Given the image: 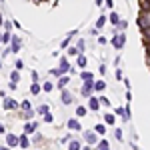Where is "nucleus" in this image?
Wrapping results in <instances>:
<instances>
[{
	"label": "nucleus",
	"instance_id": "obj_1",
	"mask_svg": "<svg viewBox=\"0 0 150 150\" xmlns=\"http://www.w3.org/2000/svg\"><path fill=\"white\" fill-rule=\"evenodd\" d=\"M124 42H126V36H124V32L120 34V32H116L114 38H112V46L116 48V50H120V48L124 46Z\"/></svg>",
	"mask_w": 150,
	"mask_h": 150
},
{
	"label": "nucleus",
	"instance_id": "obj_2",
	"mask_svg": "<svg viewBox=\"0 0 150 150\" xmlns=\"http://www.w3.org/2000/svg\"><path fill=\"white\" fill-rule=\"evenodd\" d=\"M94 92V80H84V86H82V96L90 98Z\"/></svg>",
	"mask_w": 150,
	"mask_h": 150
},
{
	"label": "nucleus",
	"instance_id": "obj_3",
	"mask_svg": "<svg viewBox=\"0 0 150 150\" xmlns=\"http://www.w3.org/2000/svg\"><path fill=\"white\" fill-rule=\"evenodd\" d=\"M70 68H72V66H70L68 60H66V58H60V62H58V74L64 76L66 72H70Z\"/></svg>",
	"mask_w": 150,
	"mask_h": 150
},
{
	"label": "nucleus",
	"instance_id": "obj_4",
	"mask_svg": "<svg viewBox=\"0 0 150 150\" xmlns=\"http://www.w3.org/2000/svg\"><path fill=\"white\" fill-rule=\"evenodd\" d=\"M22 48V40H20V36H10V52H18Z\"/></svg>",
	"mask_w": 150,
	"mask_h": 150
},
{
	"label": "nucleus",
	"instance_id": "obj_5",
	"mask_svg": "<svg viewBox=\"0 0 150 150\" xmlns=\"http://www.w3.org/2000/svg\"><path fill=\"white\" fill-rule=\"evenodd\" d=\"M84 138H86V142H88V144H90V146H94V144H98V134H96V132H90V130H86V132H84Z\"/></svg>",
	"mask_w": 150,
	"mask_h": 150
},
{
	"label": "nucleus",
	"instance_id": "obj_6",
	"mask_svg": "<svg viewBox=\"0 0 150 150\" xmlns=\"http://www.w3.org/2000/svg\"><path fill=\"white\" fill-rule=\"evenodd\" d=\"M2 108H4V110H16V108H18V102H16L14 98H6L4 104H2Z\"/></svg>",
	"mask_w": 150,
	"mask_h": 150
},
{
	"label": "nucleus",
	"instance_id": "obj_7",
	"mask_svg": "<svg viewBox=\"0 0 150 150\" xmlns=\"http://www.w3.org/2000/svg\"><path fill=\"white\" fill-rule=\"evenodd\" d=\"M72 102H74V96H72V92L62 88V104H66V106H68V104H72Z\"/></svg>",
	"mask_w": 150,
	"mask_h": 150
},
{
	"label": "nucleus",
	"instance_id": "obj_8",
	"mask_svg": "<svg viewBox=\"0 0 150 150\" xmlns=\"http://www.w3.org/2000/svg\"><path fill=\"white\" fill-rule=\"evenodd\" d=\"M38 130V122H28V124H24V134H32Z\"/></svg>",
	"mask_w": 150,
	"mask_h": 150
},
{
	"label": "nucleus",
	"instance_id": "obj_9",
	"mask_svg": "<svg viewBox=\"0 0 150 150\" xmlns=\"http://www.w3.org/2000/svg\"><path fill=\"white\" fill-rule=\"evenodd\" d=\"M6 144H8V148L18 146V136H14V134H6Z\"/></svg>",
	"mask_w": 150,
	"mask_h": 150
},
{
	"label": "nucleus",
	"instance_id": "obj_10",
	"mask_svg": "<svg viewBox=\"0 0 150 150\" xmlns=\"http://www.w3.org/2000/svg\"><path fill=\"white\" fill-rule=\"evenodd\" d=\"M18 146H22V148H28V146H30L28 134H22V136H18Z\"/></svg>",
	"mask_w": 150,
	"mask_h": 150
},
{
	"label": "nucleus",
	"instance_id": "obj_11",
	"mask_svg": "<svg viewBox=\"0 0 150 150\" xmlns=\"http://www.w3.org/2000/svg\"><path fill=\"white\" fill-rule=\"evenodd\" d=\"M68 128H70V130H74V132H80V130H82L80 122H78V120H74V118L68 120Z\"/></svg>",
	"mask_w": 150,
	"mask_h": 150
},
{
	"label": "nucleus",
	"instance_id": "obj_12",
	"mask_svg": "<svg viewBox=\"0 0 150 150\" xmlns=\"http://www.w3.org/2000/svg\"><path fill=\"white\" fill-rule=\"evenodd\" d=\"M88 106H90V110H92V112H96V110L100 108V100H98V98H94V96H90V102H88Z\"/></svg>",
	"mask_w": 150,
	"mask_h": 150
},
{
	"label": "nucleus",
	"instance_id": "obj_13",
	"mask_svg": "<svg viewBox=\"0 0 150 150\" xmlns=\"http://www.w3.org/2000/svg\"><path fill=\"white\" fill-rule=\"evenodd\" d=\"M102 90H106V82L104 80H96L94 82V92H102Z\"/></svg>",
	"mask_w": 150,
	"mask_h": 150
},
{
	"label": "nucleus",
	"instance_id": "obj_14",
	"mask_svg": "<svg viewBox=\"0 0 150 150\" xmlns=\"http://www.w3.org/2000/svg\"><path fill=\"white\" fill-rule=\"evenodd\" d=\"M78 60H76V64H78V66H80V68H86V64H88V58L84 56V54H78Z\"/></svg>",
	"mask_w": 150,
	"mask_h": 150
},
{
	"label": "nucleus",
	"instance_id": "obj_15",
	"mask_svg": "<svg viewBox=\"0 0 150 150\" xmlns=\"http://www.w3.org/2000/svg\"><path fill=\"white\" fill-rule=\"evenodd\" d=\"M70 82V78L68 76H60L58 78V88H66V84Z\"/></svg>",
	"mask_w": 150,
	"mask_h": 150
},
{
	"label": "nucleus",
	"instance_id": "obj_16",
	"mask_svg": "<svg viewBox=\"0 0 150 150\" xmlns=\"http://www.w3.org/2000/svg\"><path fill=\"white\" fill-rule=\"evenodd\" d=\"M68 148L70 150H80L82 146H80V142H78V140H70V142H68Z\"/></svg>",
	"mask_w": 150,
	"mask_h": 150
},
{
	"label": "nucleus",
	"instance_id": "obj_17",
	"mask_svg": "<svg viewBox=\"0 0 150 150\" xmlns=\"http://www.w3.org/2000/svg\"><path fill=\"white\" fill-rule=\"evenodd\" d=\"M40 90H42V86H40L38 82H32V86H30V92H32V94H40Z\"/></svg>",
	"mask_w": 150,
	"mask_h": 150
},
{
	"label": "nucleus",
	"instance_id": "obj_18",
	"mask_svg": "<svg viewBox=\"0 0 150 150\" xmlns=\"http://www.w3.org/2000/svg\"><path fill=\"white\" fill-rule=\"evenodd\" d=\"M94 132H96L98 136H102V134H106V126H104V124H96V128H94Z\"/></svg>",
	"mask_w": 150,
	"mask_h": 150
},
{
	"label": "nucleus",
	"instance_id": "obj_19",
	"mask_svg": "<svg viewBox=\"0 0 150 150\" xmlns=\"http://www.w3.org/2000/svg\"><path fill=\"white\" fill-rule=\"evenodd\" d=\"M48 110H50V106H48V104H40V106L36 108V112H38V114H46Z\"/></svg>",
	"mask_w": 150,
	"mask_h": 150
},
{
	"label": "nucleus",
	"instance_id": "obj_20",
	"mask_svg": "<svg viewBox=\"0 0 150 150\" xmlns=\"http://www.w3.org/2000/svg\"><path fill=\"white\" fill-rule=\"evenodd\" d=\"M142 38H144V42H146V44H150V26L142 30Z\"/></svg>",
	"mask_w": 150,
	"mask_h": 150
},
{
	"label": "nucleus",
	"instance_id": "obj_21",
	"mask_svg": "<svg viewBox=\"0 0 150 150\" xmlns=\"http://www.w3.org/2000/svg\"><path fill=\"white\" fill-rule=\"evenodd\" d=\"M80 78H82V80H94V74L84 70V72H80Z\"/></svg>",
	"mask_w": 150,
	"mask_h": 150
},
{
	"label": "nucleus",
	"instance_id": "obj_22",
	"mask_svg": "<svg viewBox=\"0 0 150 150\" xmlns=\"http://www.w3.org/2000/svg\"><path fill=\"white\" fill-rule=\"evenodd\" d=\"M110 22L114 24V26L120 22V14H118V12H112V14H110Z\"/></svg>",
	"mask_w": 150,
	"mask_h": 150
},
{
	"label": "nucleus",
	"instance_id": "obj_23",
	"mask_svg": "<svg viewBox=\"0 0 150 150\" xmlns=\"http://www.w3.org/2000/svg\"><path fill=\"white\" fill-rule=\"evenodd\" d=\"M66 50H68V56H78V54H80V52H78V48H76V46H68Z\"/></svg>",
	"mask_w": 150,
	"mask_h": 150
},
{
	"label": "nucleus",
	"instance_id": "obj_24",
	"mask_svg": "<svg viewBox=\"0 0 150 150\" xmlns=\"http://www.w3.org/2000/svg\"><path fill=\"white\" fill-rule=\"evenodd\" d=\"M98 148L100 150H110V144L106 140H98Z\"/></svg>",
	"mask_w": 150,
	"mask_h": 150
},
{
	"label": "nucleus",
	"instance_id": "obj_25",
	"mask_svg": "<svg viewBox=\"0 0 150 150\" xmlns=\"http://www.w3.org/2000/svg\"><path fill=\"white\" fill-rule=\"evenodd\" d=\"M104 24H106V16H100L96 20V28H104Z\"/></svg>",
	"mask_w": 150,
	"mask_h": 150
},
{
	"label": "nucleus",
	"instance_id": "obj_26",
	"mask_svg": "<svg viewBox=\"0 0 150 150\" xmlns=\"http://www.w3.org/2000/svg\"><path fill=\"white\" fill-rule=\"evenodd\" d=\"M8 42H10V30H6L2 34V44H8Z\"/></svg>",
	"mask_w": 150,
	"mask_h": 150
},
{
	"label": "nucleus",
	"instance_id": "obj_27",
	"mask_svg": "<svg viewBox=\"0 0 150 150\" xmlns=\"http://www.w3.org/2000/svg\"><path fill=\"white\" fill-rule=\"evenodd\" d=\"M42 88H44V92H52L54 84H52V82H44V84H42Z\"/></svg>",
	"mask_w": 150,
	"mask_h": 150
},
{
	"label": "nucleus",
	"instance_id": "obj_28",
	"mask_svg": "<svg viewBox=\"0 0 150 150\" xmlns=\"http://www.w3.org/2000/svg\"><path fill=\"white\" fill-rule=\"evenodd\" d=\"M104 122L106 124H114V114H104Z\"/></svg>",
	"mask_w": 150,
	"mask_h": 150
},
{
	"label": "nucleus",
	"instance_id": "obj_29",
	"mask_svg": "<svg viewBox=\"0 0 150 150\" xmlns=\"http://www.w3.org/2000/svg\"><path fill=\"white\" fill-rule=\"evenodd\" d=\"M10 80L12 82H18V80H20V72H18V70H14V72L10 74Z\"/></svg>",
	"mask_w": 150,
	"mask_h": 150
},
{
	"label": "nucleus",
	"instance_id": "obj_30",
	"mask_svg": "<svg viewBox=\"0 0 150 150\" xmlns=\"http://www.w3.org/2000/svg\"><path fill=\"white\" fill-rule=\"evenodd\" d=\"M76 48H78V52H82V50L86 48V40H78V42H76Z\"/></svg>",
	"mask_w": 150,
	"mask_h": 150
},
{
	"label": "nucleus",
	"instance_id": "obj_31",
	"mask_svg": "<svg viewBox=\"0 0 150 150\" xmlns=\"http://www.w3.org/2000/svg\"><path fill=\"white\" fill-rule=\"evenodd\" d=\"M42 120H44L46 124H50V122H52L54 118H52V114H50V112H46V114H42Z\"/></svg>",
	"mask_w": 150,
	"mask_h": 150
},
{
	"label": "nucleus",
	"instance_id": "obj_32",
	"mask_svg": "<svg viewBox=\"0 0 150 150\" xmlns=\"http://www.w3.org/2000/svg\"><path fill=\"white\" fill-rule=\"evenodd\" d=\"M18 106H20L22 110H30V108H32V104L28 102V100H24V102H22V104H18Z\"/></svg>",
	"mask_w": 150,
	"mask_h": 150
},
{
	"label": "nucleus",
	"instance_id": "obj_33",
	"mask_svg": "<svg viewBox=\"0 0 150 150\" xmlns=\"http://www.w3.org/2000/svg\"><path fill=\"white\" fill-rule=\"evenodd\" d=\"M68 46H70V38L66 36V38H64V40L60 42V48H68Z\"/></svg>",
	"mask_w": 150,
	"mask_h": 150
},
{
	"label": "nucleus",
	"instance_id": "obj_34",
	"mask_svg": "<svg viewBox=\"0 0 150 150\" xmlns=\"http://www.w3.org/2000/svg\"><path fill=\"white\" fill-rule=\"evenodd\" d=\"M30 76H32V82H38V80H40V74H38L36 70H32V72H30Z\"/></svg>",
	"mask_w": 150,
	"mask_h": 150
},
{
	"label": "nucleus",
	"instance_id": "obj_35",
	"mask_svg": "<svg viewBox=\"0 0 150 150\" xmlns=\"http://www.w3.org/2000/svg\"><path fill=\"white\" fill-rule=\"evenodd\" d=\"M76 114H78V116H84V114H86V108H84V106H78V108H76Z\"/></svg>",
	"mask_w": 150,
	"mask_h": 150
},
{
	"label": "nucleus",
	"instance_id": "obj_36",
	"mask_svg": "<svg viewBox=\"0 0 150 150\" xmlns=\"http://www.w3.org/2000/svg\"><path fill=\"white\" fill-rule=\"evenodd\" d=\"M14 66H16V70H22L24 68V62H22V60H16V62H14Z\"/></svg>",
	"mask_w": 150,
	"mask_h": 150
},
{
	"label": "nucleus",
	"instance_id": "obj_37",
	"mask_svg": "<svg viewBox=\"0 0 150 150\" xmlns=\"http://www.w3.org/2000/svg\"><path fill=\"white\" fill-rule=\"evenodd\" d=\"M98 100H100V104H104V106H110V102H108V98H106V96H100Z\"/></svg>",
	"mask_w": 150,
	"mask_h": 150
},
{
	"label": "nucleus",
	"instance_id": "obj_38",
	"mask_svg": "<svg viewBox=\"0 0 150 150\" xmlns=\"http://www.w3.org/2000/svg\"><path fill=\"white\" fill-rule=\"evenodd\" d=\"M114 134H116V138L122 142V130H120V128H116V130H114Z\"/></svg>",
	"mask_w": 150,
	"mask_h": 150
},
{
	"label": "nucleus",
	"instance_id": "obj_39",
	"mask_svg": "<svg viewBox=\"0 0 150 150\" xmlns=\"http://www.w3.org/2000/svg\"><path fill=\"white\" fill-rule=\"evenodd\" d=\"M24 116H26V118H32V116H34V110H32V108H30V110H24Z\"/></svg>",
	"mask_w": 150,
	"mask_h": 150
},
{
	"label": "nucleus",
	"instance_id": "obj_40",
	"mask_svg": "<svg viewBox=\"0 0 150 150\" xmlns=\"http://www.w3.org/2000/svg\"><path fill=\"white\" fill-rule=\"evenodd\" d=\"M70 140H72V136H64V138H60V142H62V144H68Z\"/></svg>",
	"mask_w": 150,
	"mask_h": 150
},
{
	"label": "nucleus",
	"instance_id": "obj_41",
	"mask_svg": "<svg viewBox=\"0 0 150 150\" xmlns=\"http://www.w3.org/2000/svg\"><path fill=\"white\" fill-rule=\"evenodd\" d=\"M116 80H122V70H120V68L116 70Z\"/></svg>",
	"mask_w": 150,
	"mask_h": 150
},
{
	"label": "nucleus",
	"instance_id": "obj_42",
	"mask_svg": "<svg viewBox=\"0 0 150 150\" xmlns=\"http://www.w3.org/2000/svg\"><path fill=\"white\" fill-rule=\"evenodd\" d=\"M106 6H108V8H112V6H114V0H106Z\"/></svg>",
	"mask_w": 150,
	"mask_h": 150
},
{
	"label": "nucleus",
	"instance_id": "obj_43",
	"mask_svg": "<svg viewBox=\"0 0 150 150\" xmlns=\"http://www.w3.org/2000/svg\"><path fill=\"white\" fill-rule=\"evenodd\" d=\"M4 132H6V130H4V126L0 124V134H4Z\"/></svg>",
	"mask_w": 150,
	"mask_h": 150
},
{
	"label": "nucleus",
	"instance_id": "obj_44",
	"mask_svg": "<svg viewBox=\"0 0 150 150\" xmlns=\"http://www.w3.org/2000/svg\"><path fill=\"white\" fill-rule=\"evenodd\" d=\"M104 0H96V6H100V4H102Z\"/></svg>",
	"mask_w": 150,
	"mask_h": 150
},
{
	"label": "nucleus",
	"instance_id": "obj_45",
	"mask_svg": "<svg viewBox=\"0 0 150 150\" xmlns=\"http://www.w3.org/2000/svg\"><path fill=\"white\" fill-rule=\"evenodd\" d=\"M0 150H10V148L8 146H0Z\"/></svg>",
	"mask_w": 150,
	"mask_h": 150
},
{
	"label": "nucleus",
	"instance_id": "obj_46",
	"mask_svg": "<svg viewBox=\"0 0 150 150\" xmlns=\"http://www.w3.org/2000/svg\"><path fill=\"white\" fill-rule=\"evenodd\" d=\"M146 46H148V58H150V44H146Z\"/></svg>",
	"mask_w": 150,
	"mask_h": 150
},
{
	"label": "nucleus",
	"instance_id": "obj_47",
	"mask_svg": "<svg viewBox=\"0 0 150 150\" xmlns=\"http://www.w3.org/2000/svg\"><path fill=\"white\" fill-rule=\"evenodd\" d=\"M80 150H90V148H88V146H84V148H80Z\"/></svg>",
	"mask_w": 150,
	"mask_h": 150
},
{
	"label": "nucleus",
	"instance_id": "obj_48",
	"mask_svg": "<svg viewBox=\"0 0 150 150\" xmlns=\"http://www.w3.org/2000/svg\"><path fill=\"white\" fill-rule=\"evenodd\" d=\"M0 46H2V34H0Z\"/></svg>",
	"mask_w": 150,
	"mask_h": 150
},
{
	"label": "nucleus",
	"instance_id": "obj_49",
	"mask_svg": "<svg viewBox=\"0 0 150 150\" xmlns=\"http://www.w3.org/2000/svg\"><path fill=\"white\" fill-rule=\"evenodd\" d=\"M0 66H2V60H0Z\"/></svg>",
	"mask_w": 150,
	"mask_h": 150
},
{
	"label": "nucleus",
	"instance_id": "obj_50",
	"mask_svg": "<svg viewBox=\"0 0 150 150\" xmlns=\"http://www.w3.org/2000/svg\"><path fill=\"white\" fill-rule=\"evenodd\" d=\"M0 2H4V0H0Z\"/></svg>",
	"mask_w": 150,
	"mask_h": 150
}]
</instances>
